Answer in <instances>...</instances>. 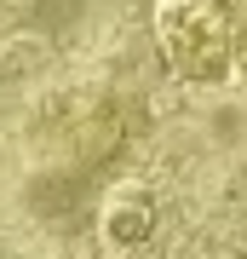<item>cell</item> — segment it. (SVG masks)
Wrapping results in <instances>:
<instances>
[{
    "instance_id": "obj_1",
    "label": "cell",
    "mask_w": 247,
    "mask_h": 259,
    "mask_svg": "<svg viewBox=\"0 0 247 259\" xmlns=\"http://www.w3.org/2000/svg\"><path fill=\"white\" fill-rule=\"evenodd\" d=\"M156 47L184 81H224L241 64L236 0H156Z\"/></svg>"
},
{
    "instance_id": "obj_2",
    "label": "cell",
    "mask_w": 247,
    "mask_h": 259,
    "mask_svg": "<svg viewBox=\"0 0 247 259\" xmlns=\"http://www.w3.org/2000/svg\"><path fill=\"white\" fill-rule=\"evenodd\" d=\"M236 18H241V69H247V0H236Z\"/></svg>"
},
{
    "instance_id": "obj_3",
    "label": "cell",
    "mask_w": 247,
    "mask_h": 259,
    "mask_svg": "<svg viewBox=\"0 0 247 259\" xmlns=\"http://www.w3.org/2000/svg\"><path fill=\"white\" fill-rule=\"evenodd\" d=\"M23 6H29V0H0V23H6V18H18Z\"/></svg>"
}]
</instances>
